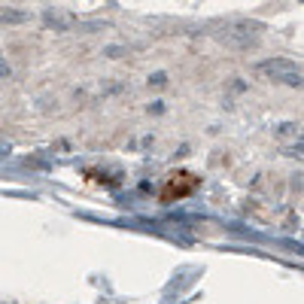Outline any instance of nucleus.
Masks as SVG:
<instances>
[{"label": "nucleus", "mask_w": 304, "mask_h": 304, "mask_svg": "<svg viewBox=\"0 0 304 304\" xmlns=\"http://www.w3.org/2000/svg\"><path fill=\"white\" fill-rule=\"evenodd\" d=\"M216 37H219V43H222V46H228V49H235V52H246V49H253V46H256V40H259V25L237 22V25L222 28Z\"/></svg>", "instance_id": "f257e3e1"}, {"label": "nucleus", "mask_w": 304, "mask_h": 304, "mask_svg": "<svg viewBox=\"0 0 304 304\" xmlns=\"http://www.w3.org/2000/svg\"><path fill=\"white\" fill-rule=\"evenodd\" d=\"M259 73L268 76L271 82H283V85H301V67L286 61V58H271L259 64Z\"/></svg>", "instance_id": "f03ea898"}, {"label": "nucleus", "mask_w": 304, "mask_h": 304, "mask_svg": "<svg viewBox=\"0 0 304 304\" xmlns=\"http://www.w3.org/2000/svg\"><path fill=\"white\" fill-rule=\"evenodd\" d=\"M31 15L28 12H15V9H6V12H0V25H25Z\"/></svg>", "instance_id": "7ed1b4c3"}, {"label": "nucleus", "mask_w": 304, "mask_h": 304, "mask_svg": "<svg viewBox=\"0 0 304 304\" xmlns=\"http://www.w3.org/2000/svg\"><path fill=\"white\" fill-rule=\"evenodd\" d=\"M46 22H49L52 28H58V31H67L70 25H73V19H70V15H55V12H49V15H46Z\"/></svg>", "instance_id": "20e7f679"}, {"label": "nucleus", "mask_w": 304, "mask_h": 304, "mask_svg": "<svg viewBox=\"0 0 304 304\" xmlns=\"http://www.w3.org/2000/svg\"><path fill=\"white\" fill-rule=\"evenodd\" d=\"M79 31L92 34V31H106V22H79Z\"/></svg>", "instance_id": "39448f33"}, {"label": "nucleus", "mask_w": 304, "mask_h": 304, "mask_svg": "<svg viewBox=\"0 0 304 304\" xmlns=\"http://www.w3.org/2000/svg\"><path fill=\"white\" fill-rule=\"evenodd\" d=\"M165 82H168L165 73H152V76H149V85H165Z\"/></svg>", "instance_id": "423d86ee"}, {"label": "nucleus", "mask_w": 304, "mask_h": 304, "mask_svg": "<svg viewBox=\"0 0 304 304\" xmlns=\"http://www.w3.org/2000/svg\"><path fill=\"white\" fill-rule=\"evenodd\" d=\"M122 52H125L122 46H110V49H106V55H110V58H122Z\"/></svg>", "instance_id": "0eeeda50"}, {"label": "nucleus", "mask_w": 304, "mask_h": 304, "mask_svg": "<svg viewBox=\"0 0 304 304\" xmlns=\"http://www.w3.org/2000/svg\"><path fill=\"white\" fill-rule=\"evenodd\" d=\"M280 134H283V137H289V134H295V125H283V128H280Z\"/></svg>", "instance_id": "6e6552de"}, {"label": "nucleus", "mask_w": 304, "mask_h": 304, "mask_svg": "<svg viewBox=\"0 0 304 304\" xmlns=\"http://www.w3.org/2000/svg\"><path fill=\"white\" fill-rule=\"evenodd\" d=\"M0 76H9V64H6L3 58H0Z\"/></svg>", "instance_id": "1a4fd4ad"}]
</instances>
